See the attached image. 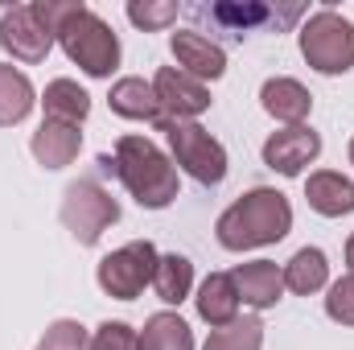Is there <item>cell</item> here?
<instances>
[{
  "instance_id": "7402d4cb",
  "label": "cell",
  "mask_w": 354,
  "mask_h": 350,
  "mask_svg": "<svg viewBox=\"0 0 354 350\" xmlns=\"http://www.w3.org/2000/svg\"><path fill=\"white\" fill-rule=\"evenodd\" d=\"M153 288H157V297L165 305H181L189 297V288H194V264L185 256H177V252L174 256H161L157 272H153Z\"/></svg>"
},
{
  "instance_id": "8fae6325",
  "label": "cell",
  "mask_w": 354,
  "mask_h": 350,
  "mask_svg": "<svg viewBox=\"0 0 354 350\" xmlns=\"http://www.w3.org/2000/svg\"><path fill=\"white\" fill-rule=\"evenodd\" d=\"M169 46H174L177 71H185V75H194V79H202V83L223 79V71H227V54H223L210 37L181 29V33L169 37Z\"/></svg>"
},
{
  "instance_id": "9c48e42d",
  "label": "cell",
  "mask_w": 354,
  "mask_h": 350,
  "mask_svg": "<svg viewBox=\"0 0 354 350\" xmlns=\"http://www.w3.org/2000/svg\"><path fill=\"white\" fill-rule=\"evenodd\" d=\"M153 91H157V103H161V116L165 120H194L210 107V87L177 66H161L157 79H153Z\"/></svg>"
},
{
  "instance_id": "d4e9b609",
  "label": "cell",
  "mask_w": 354,
  "mask_h": 350,
  "mask_svg": "<svg viewBox=\"0 0 354 350\" xmlns=\"http://www.w3.org/2000/svg\"><path fill=\"white\" fill-rule=\"evenodd\" d=\"M91 350H140V334L128 322H103L91 334Z\"/></svg>"
},
{
  "instance_id": "8992f818",
  "label": "cell",
  "mask_w": 354,
  "mask_h": 350,
  "mask_svg": "<svg viewBox=\"0 0 354 350\" xmlns=\"http://www.w3.org/2000/svg\"><path fill=\"white\" fill-rule=\"evenodd\" d=\"M120 219V202L99 185V181H75V185H66V194H62V227L83 243V248H95L99 239H103V231L111 227Z\"/></svg>"
},
{
  "instance_id": "d6986e66",
  "label": "cell",
  "mask_w": 354,
  "mask_h": 350,
  "mask_svg": "<svg viewBox=\"0 0 354 350\" xmlns=\"http://www.w3.org/2000/svg\"><path fill=\"white\" fill-rule=\"evenodd\" d=\"M280 272H284V288H292L297 297H309V293L326 288V280H330V264H326L322 248H301Z\"/></svg>"
},
{
  "instance_id": "4316f807",
  "label": "cell",
  "mask_w": 354,
  "mask_h": 350,
  "mask_svg": "<svg viewBox=\"0 0 354 350\" xmlns=\"http://www.w3.org/2000/svg\"><path fill=\"white\" fill-rule=\"evenodd\" d=\"M326 313H330L338 326H354V272H346L342 280H334V284H330Z\"/></svg>"
},
{
  "instance_id": "484cf974",
  "label": "cell",
  "mask_w": 354,
  "mask_h": 350,
  "mask_svg": "<svg viewBox=\"0 0 354 350\" xmlns=\"http://www.w3.org/2000/svg\"><path fill=\"white\" fill-rule=\"evenodd\" d=\"M128 21L132 25H140V29H165V25H174L177 21V4L174 0H161V4H140V0H132L128 4Z\"/></svg>"
},
{
  "instance_id": "7c38bea8",
  "label": "cell",
  "mask_w": 354,
  "mask_h": 350,
  "mask_svg": "<svg viewBox=\"0 0 354 350\" xmlns=\"http://www.w3.org/2000/svg\"><path fill=\"white\" fill-rule=\"evenodd\" d=\"M235 288H239V301L252 305V309H272L284 293V272L276 268L272 260H252V264H239L231 272Z\"/></svg>"
},
{
  "instance_id": "6da1fadb",
  "label": "cell",
  "mask_w": 354,
  "mask_h": 350,
  "mask_svg": "<svg viewBox=\"0 0 354 350\" xmlns=\"http://www.w3.org/2000/svg\"><path fill=\"white\" fill-rule=\"evenodd\" d=\"M288 231H292V206L280 190H268V185H256L243 198H235L214 223V235L227 252H252V248L280 243Z\"/></svg>"
},
{
  "instance_id": "4fadbf2b",
  "label": "cell",
  "mask_w": 354,
  "mask_h": 350,
  "mask_svg": "<svg viewBox=\"0 0 354 350\" xmlns=\"http://www.w3.org/2000/svg\"><path fill=\"white\" fill-rule=\"evenodd\" d=\"M33 157H37V165H46V169H66L75 157H79V149H83V132L75 128V124H62V120H46L37 132H33Z\"/></svg>"
},
{
  "instance_id": "52a82bcc",
  "label": "cell",
  "mask_w": 354,
  "mask_h": 350,
  "mask_svg": "<svg viewBox=\"0 0 354 350\" xmlns=\"http://www.w3.org/2000/svg\"><path fill=\"white\" fill-rule=\"evenodd\" d=\"M157 260H161V256H157V248H153L149 239H132V243H124V248H115L111 256L99 260L95 280H99V288H103L107 297L132 301V297L145 293V284H153Z\"/></svg>"
},
{
  "instance_id": "3957f363",
  "label": "cell",
  "mask_w": 354,
  "mask_h": 350,
  "mask_svg": "<svg viewBox=\"0 0 354 350\" xmlns=\"http://www.w3.org/2000/svg\"><path fill=\"white\" fill-rule=\"evenodd\" d=\"M54 37L62 42L66 58L79 62L91 79H107V75L120 66V37L111 33V25H107L103 17L91 12L87 4H79V8L62 21V29H58Z\"/></svg>"
},
{
  "instance_id": "9a60e30c",
  "label": "cell",
  "mask_w": 354,
  "mask_h": 350,
  "mask_svg": "<svg viewBox=\"0 0 354 350\" xmlns=\"http://www.w3.org/2000/svg\"><path fill=\"white\" fill-rule=\"evenodd\" d=\"M305 198H309V206L317 214L342 219V214L354 210V181L342 174H334V169H317V174H309V181H305Z\"/></svg>"
},
{
  "instance_id": "ac0fdd59",
  "label": "cell",
  "mask_w": 354,
  "mask_h": 350,
  "mask_svg": "<svg viewBox=\"0 0 354 350\" xmlns=\"http://www.w3.org/2000/svg\"><path fill=\"white\" fill-rule=\"evenodd\" d=\"M41 107H46V120H62V124L79 128L91 116V95L75 79H54L41 95Z\"/></svg>"
},
{
  "instance_id": "cb8c5ba5",
  "label": "cell",
  "mask_w": 354,
  "mask_h": 350,
  "mask_svg": "<svg viewBox=\"0 0 354 350\" xmlns=\"http://www.w3.org/2000/svg\"><path fill=\"white\" fill-rule=\"evenodd\" d=\"M37 350H91V334H87V326H83V322L62 317V322H54V326L41 334Z\"/></svg>"
},
{
  "instance_id": "5bb4252c",
  "label": "cell",
  "mask_w": 354,
  "mask_h": 350,
  "mask_svg": "<svg viewBox=\"0 0 354 350\" xmlns=\"http://www.w3.org/2000/svg\"><path fill=\"white\" fill-rule=\"evenodd\" d=\"M198 313H202V322L206 326H231L235 317H239V288H235V280H231V272H210L206 280H202V288H198Z\"/></svg>"
},
{
  "instance_id": "2e32d148",
  "label": "cell",
  "mask_w": 354,
  "mask_h": 350,
  "mask_svg": "<svg viewBox=\"0 0 354 350\" xmlns=\"http://www.w3.org/2000/svg\"><path fill=\"white\" fill-rule=\"evenodd\" d=\"M260 103H264V111L272 120H280V124H288V128H297L305 116H309V107H313V95L301 87L297 79H268L264 87H260Z\"/></svg>"
},
{
  "instance_id": "603a6c76",
  "label": "cell",
  "mask_w": 354,
  "mask_h": 350,
  "mask_svg": "<svg viewBox=\"0 0 354 350\" xmlns=\"http://www.w3.org/2000/svg\"><path fill=\"white\" fill-rule=\"evenodd\" d=\"M264 347V322L260 317H235L231 326L210 330L202 350H260Z\"/></svg>"
},
{
  "instance_id": "44dd1931",
  "label": "cell",
  "mask_w": 354,
  "mask_h": 350,
  "mask_svg": "<svg viewBox=\"0 0 354 350\" xmlns=\"http://www.w3.org/2000/svg\"><path fill=\"white\" fill-rule=\"evenodd\" d=\"M33 83L17 71V66H0V128L21 124L33 111Z\"/></svg>"
},
{
  "instance_id": "ffe728a7",
  "label": "cell",
  "mask_w": 354,
  "mask_h": 350,
  "mask_svg": "<svg viewBox=\"0 0 354 350\" xmlns=\"http://www.w3.org/2000/svg\"><path fill=\"white\" fill-rule=\"evenodd\" d=\"M140 350H194V330L177 317L174 309H161L145 322Z\"/></svg>"
},
{
  "instance_id": "ba28073f",
  "label": "cell",
  "mask_w": 354,
  "mask_h": 350,
  "mask_svg": "<svg viewBox=\"0 0 354 350\" xmlns=\"http://www.w3.org/2000/svg\"><path fill=\"white\" fill-rule=\"evenodd\" d=\"M0 46L17 58V62H46L54 33L37 21L33 4H17L0 17Z\"/></svg>"
},
{
  "instance_id": "83f0119b",
  "label": "cell",
  "mask_w": 354,
  "mask_h": 350,
  "mask_svg": "<svg viewBox=\"0 0 354 350\" xmlns=\"http://www.w3.org/2000/svg\"><path fill=\"white\" fill-rule=\"evenodd\" d=\"M214 12H218L223 21H235V25H256V21H264V8H260V4H243V8H239V4H218Z\"/></svg>"
},
{
  "instance_id": "f1b7e54d",
  "label": "cell",
  "mask_w": 354,
  "mask_h": 350,
  "mask_svg": "<svg viewBox=\"0 0 354 350\" xmlns=\"http://www.w3.org/2000/svg\"><path fill=\"white\" fill-rule=\"evenodd\" d=\"M346 264H351V272H354V235L346 239Z\"/></svg>"
},
{
  "instance_id": "7a4b0ae2",
  "label": "cell",
  "mask_w": 354,
  "mask_h": 350,
  "mask_svg": "<svg viewBox=\"0 0 354 350\" xmlns=\"http://www.w3.org/2000/svg\"><path fill=\"white\" fill-rule=\"evenodd\" d=\"M115 174L124 190L145 206V210H165L177 198V165L165 157L149 136H120L115 140Z\"/></svg>"
},
{
  "instance_id": "30bf717a",
  "label": "cell",
  "mask_w": 354,
  "mask_h": 350,
  "mask_svg": "<svg viewBox=\"0 0 354 350\" xmlns=\"http://www.w3.org/2000/svg\"><path fill=\"white\" fill-rule=\"evenodd\" d=\"M317 153H322V136L313 128H305V124L280 128V132H272L264 140V165L284 177L305 174V165H313Z\"/></svg>"
},
{
  "instance_id": "e0dca14e",
  "label": "cell",
  "mask_w": 354,
  "mask_h": 350,
  "mask_svg": "<svg viewBox=\"0 0 354 350\" xmlns=\"http://www.w3.org/2000/svg\"><path fill=\"white\" fill-rule=\"evenodd\" d=\"M107 103L124 120H145V124H161L165 120L161 116V103H157V91H153V83H145V79H120L111 87V95H107Z\"/></svg>"
},
{
  "instance_id": "277c9868",
  "label": "cell",
  "mask_w": 354,
  "mask_h": 350,
  "mask_svg": "<svg viewBox=\"0 0 354 350\" xmlns=\"http://www.w3.org/2000/svg\"><path fill=\"white\" fill-rule=\"evenodd\" d=\"M301 54L317 75H346L354 66V21L334 8L313 12L301 25Z\"/></svg>"
},
{
  "instance_id": "f546056e",
  "label": "cell",
  "mask_w": 354,
  "mask_h": 350,
  "mask_svg": "<svg viewBox=\"0 0 354 350\" xmlns=\"http://www.w3.org/2000/svg\"><path fill=\"white\" fill-rule=\"evenodd\" d=\"M351 165H354V136H351Z\"/></svg>"
},
{
  "instance_id": "5b68a950",
  "label": "cell",
  "mask_w": 354,
  "mask_h": 350,
  "mask_svg": "<svg viewBox=\"0 0 354 350\" xmlns=\"http://www.w3.org/2000/svg\"><path fill=\"white\" fill-rule=\"evenodd\" d=\"M165 136H169V149H174V165L185 169L194 181L202 185H218L227 177V149L194 120H161L157 124Z\"/></svg>"
}]
</instances>
